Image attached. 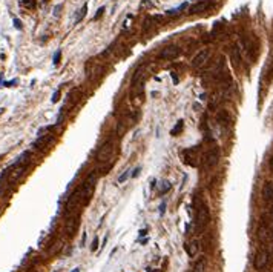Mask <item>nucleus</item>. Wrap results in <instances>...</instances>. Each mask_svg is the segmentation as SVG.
I'll use <instances>...</instances> for the list:
<instances>
[{"label": "nucleus", "mask_w": 273, "mask_h": 272, "mask_svg": "<svg viewBox=\"0 0 273 272\" xmlns=\"http://www.w3.org/2000/svg\"><path fill=\"white\" fill-rule=\"evenodd\" d=\"M127 177H129V174H127V172H124V174H121V175L118 177V181H120V183H123V181H126V180H127Z\"/></svg>", "instance_id": "nucleus-23"}, {"label": "nucleus", "mask_w": 273, "mask_h": 272, "mask_svg": "<svg viewBox=\"0 0 273 272\" xmlns=\"http://www.w3.org/2000/svg\"><path fill=\"white\" fill-rule=\"evenodd\" d=\"M206 3H198V5H195V6H192V9H190V14H198V12L201 11H204L206 9Z\"/></svg>", "instance_id": "nucleus-16"}, {"label": "nucleus", "mask_w": 273, "mask_h": 272, "mask_svg": "<svg viewBox=\"0 0 273 272\" xmlns=\"http://www.w3.org/2000/svg\"><path fill=\"white\" fill-rule=\"evenodd\" d=\"M258 238L262 243L267 242H273V225H261L258 228Z\"/></svg>", "instance_id": "nucleus-5"}, {"label": "nucleus", "mask_w": 273, "mask_h": 272, "mask_svg": "<svg viewBox=\"0 0 273 272\" xmlns=\"http://www.w3.org/2000/svg\"><path fill=\"white\" fill-rule=\"evenodd\" d=\"M218 160H220V151H218L216 148H213L204 155V166L206 168H213L215 164L218 163Z\"/></svg>", "instance_id": "nucleus-7"}, {"label": "nucleus", "mask_w": 273, "mask_h": 272, "mask_svg": "<svg viewBox=\"0 0 273 272\" xmlns=\"http://www.w3.org/2000/svg\"><path fill=\"white\" fill-rule=\"evenodd\" d=\"M161 185H163V186H160V192H161V194H166L167 191H171V188H172L171 181H167V180H164Z\"/></svg>", "instance_id": "nucleus-17"}, {"label": "nucleus", "mask_w": 273, "mask_h": 272, "mask_svg": "<svg viewBox=\"0 0 273 272\" xmlns=\"http://www.w3.org/2000/svg\"><path fill=\"white\" fill-rule=\"evenodd\" d=\"M34 0H25V2H22V5L23 6H26V8H32L34 6Z\"/></svg>", "instance_id": "nucleus-21"}, {"label": "nucleus", "mask_w": 273, "mask_h": 272, "mask_svg": "<svg viewBox=\"0 0 273 272\" xmlns=\"http://www.w3.org/2000/svg\"><path fill=\"white\" fill-rule=\"evenodd\" d=\"M230 55H232V62H233V65H235V66H239L241 55H239V49H238V48H233Z\"/></svg>", "instance_id": "nucleus-14"}, {"label": "nucleus", "mask_w": 273, "mask_h": 272, "mask_svg": "<svg viewBox=\"0 0 273 272\" xmlns=\"http://www.w3.org/2000/svg\"><path fill=\"white\" fill-rule=\"evenodd\" d=\"M77 217L75 215H71L68 218V221H66V234H68V237H72L75 234V229H77Z\"/></svg>", "instance_id": "nucleus-11"}, {"label": "nucleus", "mask_w": 273, "mask_h": 272, "mask_svg": "<svg viewBox=\"0 0 273 272\" xmlns=\"http://www.w3.org/2000/svg\"><path fill=\"white\" fill-rule=\"evenodd\" d=\"M186 6H187V3H183V5H180L178 8H175V9H171V11H167V14H169V16H172V14H178V12H180V11H183V9H184Z\"/></svg>", "instance_id": "nucleus-19"}, {"label": "nucleus", "mask_w": 273, "mask_h": 272, "mask_svg": "<svg viewBox=\"0 0 273 272\" xmlns=\"http://www.w3.org/2000/svg\"><path fill=\"white\" fill-rule=\"evenodd\" d=\"M183 123H184V122H183V120H178V123H177V126L175 128H173L172 129V135H178V134H180L181 132V129H183Z\"/></svg>", "instance_id": "nucleus-18"}, {"label": "nucleus", "mask_w": 273, "mask_h": 272, "mask_svg": "<svg viewBox=\"0 0 273 272\" xmlns=\"http://www.w3.org/2000/svg\"><path fill=\"white\" fill-rule=\"evenodd\" d=\"M86 12H88V3H84V5L82 6V9L78 11V16H77V19H75V23L82 22V20H83V17L86 16Z\"/></svg>", "instance_id": "nucleus-15"}, {"label": "nucleus", "mask_w": 273, "mask_h": 272, "mask_svg": "<svg viewBox=\"0 0 273 272\" xmlns=\"http://www.w3.org/2000/svg\"><path fill=\"white\" fill-rule=\"evenodd\" d=\"M60 55H61V51H57L55 54H54V59H52V62H54V65H57L60 62Z\"/></svg>", "instance_id": "nucleus-20"}, {"label": "nucleus", "mask_w": 273, "mask_h": 272, "mask_svg": "<svg viewBox=\"0 0 273 272\" xmlns=\"http://www.w3.org/2000/svg\"><path fill=\"white\" fill-rule=\"evenodd\" d=\"M138 172H140V168L133 169V174H132V177H137V175H138Z\"/></svg>", "instance_id": "nucleus-30"}, {"label": "nucleus", "mask_w": 273, "mask_h": 272, "mask_svg": "<svg viewBox=\"0 0 273 272\" xmlns=\"http://www.w3.org/2000/svg\"><path fill=\"white\" fill-rule=\"evenodd\" d=\"M216 120H218V123H220L221 126H229V123H230V115H229V112H227L226 109H222L221 112L216 115Z\"/></svg>", "instance_id": "nucleus-13"}, {"label": "nucleus", "mask_w": 273, "mask_h": 272, "mask_svg": "<svg viewBox=\"0 0 273 272\" xmlns=\"http://www.w3.org/2000/svg\"><path fill=\"white\" fill-rule=\"evenodd\" d=\"M14 25H16L17 29H22V22H20L19 19H14Z\"/></svg>", "instance_id": "nucleus-28"}, {"label": "nucleus", "mask_w": 273, "mask_h": 272, "mask_svg": "<svg viewBox=\"0 0 273 272\" xmlns=\"http://www.w3.org/2000/svg\"><path fill=\"white\" fill-rule=\"evenodd\" d=\"M210 59V51L209 49H201L193 59H192V66L193 68H203Z\"/></svg>", "instance_id": "nucleus-6"}, {"label": "nucleus", "mask_w": 273, "mask_h": 272, "mask_svg": "<svg viewBox=\"0 0 273 272\" xmlns=\"http://www.w3.org/2000/svg\"><path fill=\"white\" fill-rule=\"evenodd\" d=\"M178 54H180V48L177 45H169V46H166L161 51L160 57L163 60H173L175 57H178Z\"/></svg>", "instance_id": "nucleus-8"}, {"label": "nucleus", "mask_w": 273, "mask_h": 272, "mask_svg": "<svg viewBox=\"0 0 273 272\" xmlns=\"http://www.w3.org/2000/svg\"><path fill=\"white\" fill-rule=\"evenodd\" d=\"M59 95H60V91H55V92H54V95H52V103H57V101H59Z\"/></svg>", "instance_id": "nucleus-25"}, {"label": "nucleus", "mask_w": 273, "mask_h": 272, "mask_svg": "<svg viewBox=\"0 0 273 272\" xmlns=\"http://www.w3.org/2000/svg\"><path fill=\"white\" fill-rule=\"evenodd\" d=\"M84 240H86V232H83V237H82V246H84Z\"/></svg>", "instance_id": "nucleus-31"}, {"label": "nucleus", "mask_w": 273, "mask_h": 272, "mask_svg": "<svg viewBox=\"0 0 273 272\" xmlns=\"http://www.w3.org/2000/svg\"><path fill=\"white\" fill-rule=\"evenodd\" d=\"M146 232H147L146 229H141V231H140V237H144V235H146Z\"/></svg>", "instance_id": "nucleus-32"}, {"label": "nucleus", "mask_w": 273, "mask_h": 272, "mask_svg": "<svg viewBox=\"0 0 273 272\" xmlns=\"http://www.w3.org/2000/svg\"><path fill=\"white\" fill-rule=\"evenodd\" d=\"M154 5H152V2H149V0H143L141 2V8H152Z\"/></svg>", "instance_id": "nucleus-22"}, {"label": "nucleus", "mask_w": 273, "mask_h": 272, "mask_svg": "<svg viewBox=\"0 0 273 272\" xmlns=\"http://www.w3.org/2000/svg\"><path fill=\"white\" fill-rule=\"evenodd\" d=\"M268 261H270V252L267 251V249H259L256 252V255H255V260H253V265L256 267L258 271L264 269V267H267Z\"/></svg>", "instance_id": "nucleus-4"}, {"label": "nucleus", "mask_w": 273, "mask_h": 272, "mask_svg": "<svg viewBox=\"0 0 273 272\" xmlns=\"http://www.w3.org/2000/svg\"><path fill=\"white\" fill-rule=\"evenodd\" d=\"M184 249H186V252H187L189 257H195L196 254H198V251H200V242L195 240V238L190 240V242L184 246Z\"/></svg>", "instance_id": "nucleus-10"}, {"label": "nucleus", "mask_w": 273, "mask_h": 272, "mask_svg": "<svg viewBox=\"0 0 273 272\" xmlns=\"http://www.w3.org/2000/svg\"><path fill=\"white\" fill-rule=\"evenodd\" d=\"M103 11H104V6H101V8H100V9H98V11H97V14H95V17H94V19H95V20H97V19H98V17H100V16L103 14Z\"/></svg>", "instance_id": "nucleus-27"}, {"label": "nucleus", "mask_w": 273, "mask_h": 272, "mask_svg": "<svg viewBox=\"0 0 273 272\" xmlns=\"http://www.w3.org/2000/svg\"><path fill=\"white\" fill-rule=\"evenodd\" d=\"M172 80H173L175 83H178V77H177V74H175V72H172Z\"/></svg>", "instance_id": "nucleus-29"}, {"label": "nucleus", "mask_w": 273, "mask_h": 272, "mask_svg": "<svg viewBox=\"0 0 273 272\" xmlns=\"http://www.w3.org/2000/svg\"><path fill=\"white\" fill-rule=\"evenodd\" d=\"M164 208H166V203H163V204H161V208H160V211H161V214H163V212H164Z\"/></svg>", "instance_id": "nucleus-33"}, {"label": "nucleus", "mask_w": 273, "mask_h": 272, "mask_svg": "<svg viewBox=\"0 0 273 272\" xmlns=\"http://www.w3.org/2000/svg\"><path fill=\"white\" fill-rule=\"evenodd\" d=\"M262 197L266 202L273 203V181H266L262 186Z\"/></svg>", "instance_id": "nucleus-9"}, {"label": "nucleus", "mask_w": 273, "mask_h": 272, "mask_svg": "<svg viewBox=\"0 0 273 272\" xmlns=\"http://www.w3.org/2000/svg\"><path fill=\"white\" fill-rule=\"evenodd\" d=\"M114 149H115V145L112 140H106L100 148L97 151V162L100 164V169H98V174L100 175H104L107 174L111 168H112V163H114Z\"/></svg>", "instance_id": "nucleus-1"}, {"label": "nucleus", "mask_w": 273, "mask_h": 272, "mask_svg": "<svg viewBox=\"0 0 273 272\" xmlns=\"http://www.w3.org/2000/svg\"><path fill=\"white\" fill-rule=\"evenodd\" d=\"M78 271H80V269H74V272H78Z\"/></svg>", "instance_id": "nucleus-35"}, {"label": "nucleus", "mask_w": 273, "mask_h": 272, "mask_svg": "<svg viewBox=\"0 0 273 272\" xmlns=\"http://www.w3.org/2000/svg\"><path fill=\"white\" fill-rule=\"evenodd\" d=\"M270 272H273V267H272V271H270Z\"/></svg>", "instance_id": "nucleus-36"}, {"label": "nucleus", "mask_w": 273, "mask_h": 272, "mask_svg": "<svg viewBox=\"0 0 273 272\" xmlns=\"http://www.w3.org/2000/svg\"><path fill=\"white\" fill-rule=\"evenodd\" d=\"M91 249H92V251H97V249H98V237H95V238H94V242H92V246H91Z\"/></svg>", "instance_id": "nucleus-24"}, {"label": "nucleus", "mask_w": 273, "mask_h": 272, "mask_svg": "<svg viewBox=\"0 0 273 272\" xmlns=\"http://www.w3.org/2000/svg\"><path fill=\"white\" fill-rule=\"evenodd\" d=\"M270 166H272V169H273V158H272V162H270Z\"/></svg>", "instance_id": "nucleus-34"}, {"label": "nucleus", "mask_w": 273, "mask_h": 272, "mask_svg": "<svg viewBox=\"0 0 273 272\" xmlns=\"http://www.w3.org/2000/svg\"><path fill=\"white\" fill-rule=\"evenodd\" d=\"M144 78H146V74L143 69H138L135 75L132 77V92L137 95H143V86H144Z\"/></svg>", "instance_id": "nucleus-3"}, {"label": "nucleus", "mask_w": 273, "mask_h": 272, "mask_svg": "<svg viewBox=\"0 0 273 272\" xmlns=\"http://www.w3.org/2000/svg\"><path fill=\"white\" fill-rule=\"evenodd\" d=\"M206 267H207V260H206V257H200L198 260L195 261L192 271L193 272H206Z\"/></svg>", "instance_id": "nucleus-12"}, {"label": "nucleus", "mask_w": 273, "mask_h": 272, "mask_svg": "<svg viewBox=\"0 0 273 272\" xmlns=\"http://www.w3.org/2000/svg\"><path fill=\"white\" fill-rule=\"evenodd\" d=\"M60 9H61V5H57V6H55V9H54V16H55V17H59Z\"/></svg>", "instance_id": "nucleus-26"}, {"label": "nucleus", "mask_w": 273, "mask_h": 272, "mask_svg": "<svg viewBox=\"0 0 273 272\" xmlns=\"http://www.w3.org/2000/svg\"><path fill=\"white\" fill-rule=\"evenodd\" d=\"M210 220V212H209V208L207 204L204 202L200 203L198 209H196V217H195V226L198 231H203L206 226H207V223Z\"/></svg>", "instance_id": "nucleus-2"}]
</instances>
